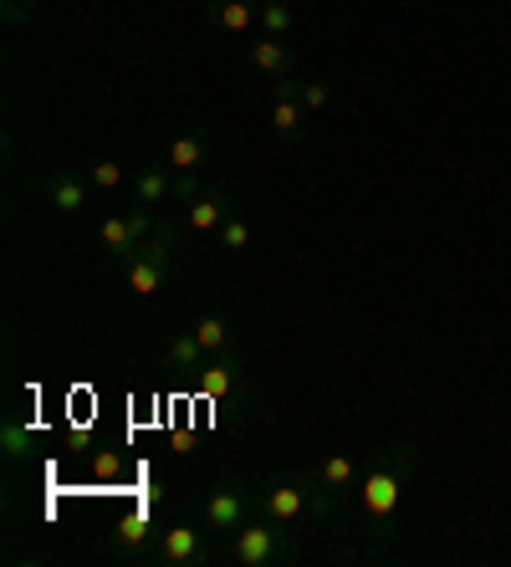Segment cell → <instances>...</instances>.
Returning a JSON list of instances; mask_svg holds the SVG:
<instances>
[{"label":"cell","mask_w":511,"mask_h":567,"mask_svg":"<svg viewBox=\"0 0 511 567\" xmlns=\"http://www.w3.org/2000/svg\"><path fill=\"white\" fill-rule=\"evenodd\" d=\"M256 31H262V37L287 41L292 31H297V11H292V0H262V21H256Z\"/></svg>","instance_id":"cell-19"},{"label":"cell","mask_w":511,"mask_h":567,"mask_svg":"<svg viewBox=\"0 0 511 567\" xmlns=\"http://www.w3.org/2000/svg\"><path fill=\"white\" fill-rule=\"evenodd\" d=\"M415 461H420L415 440H389V445H384L379 455L364 465V475H358V516H364L368 532H374L379 542L394 532L399 496H405V486H409Z\"/></svg>","instance_id":"cell-2"},{"label":"cell","mask_w":511,"mask_h":567,"mask_svg":"<svg viewBox=\"0 0 511 567\" xmlns=\"http://www.w3.org/2000/svg\"><path fill=\"white\" fill-rule=\"evenodd\" d=\"M174 199V169L170 164H149V169L133 174V205H170Z\"/></svg>","instance_id":"cell-15"},{"label":"cell","mask_w":511,"mask_h":567,"mask_svg":"<svg viewBox=\"0 0 511 567\" xmlns=\"http://www.w3.org/2000/svg\"><path fill=\"white\" fill-rule=\"evenodd\" d=\"M251 66H256V72H266V78H287V72H297L292 47H287V41H276V37L251 41Z\"/></svg>","instance_id":"cell-17"},{"label":"cell","mask_w":511,"mask_h":567,"mask_svg":"<svg viewBox=\"0 0 511 567\" xmlns=\"http://www.w3.org/2000/svg\"><path fill=\"white\" fill-rule=\"evenodd\" d=\"M0 11H6V21L16 27V21H27V16L37 11V0H0Z\"/></svg>","instance_id":"cell-26"},{"label":"cell","mask_w":511,"mask_h":567,"mask_svg":"<svg viewBox=\"0 0 511 567\" xmlns=\"http://www.w3.org/2000/svg\"><path fill=\"white\" fill-rule=\"evenodd\" d=\"M88 179L72 169H52L47 174V205H52V215H82L88 210Z\"/></svg>","instance_id":"cell-11"},{"label":"cell","mask_w":511,"mask_h":567,"mask_svg":"<svg viewBox=\"0 0 511 567\" xmlns=\"http://www.w3.org/2000/svg\"><path fill=\"white\" fill-rule=\"evenodd\" d=\"M215 246H221V251H231V256L246 251V246H251V225L241 220V215H231V220L215 230Z\"/></svg>","instance_id":"cell-21"},{"label":"cell","mask_w":511,"mask_h":567,"mask_svg":"<svg viewBox=\"0 0 511 567\" xmlns=\"http://www.w3.org/2000/svg\"><path fill=\"white\" fill-rule=\"evenodd\" d=\"M358 475H364V465H358L354 455H328V461H317V481L328 491H338V496H354Z\"/></svg>","instance_id":"cell-18"},{"label":"cell","mask_w":511,"mask_h":567,"mask_svg":"<svg viewBox=\"0 0 511 567\" xmlns=\"http://www.w3.org/2000/svg\"><path fill=\"white\" fill-rule=\"evenodd\" d=\"M225 220H231V195H225L221 185H205L190 205H184V225H190L195 236H215Z\"/></svg>","instance_id":"cell-10"},{"label":"cell","mask_w":511,"mask_h":567,"mask_svg":"<svg viewBox=\"0 0 511 567\" xmlns=\"http://www.w3.org/2000/svg\"><path fill=\"white\" fill-rule=\"evenodd\" d=\"M154 225H159V220H154V210H149V205H129L123 215H108V220L98 225V240H103V261L123 271V261L133 256V246H139V240H144Z\"/></svg>","instance_id":"cell-7"},{"label":"cell","mask_w":511,"mask_h":567,"mask_svg":"<svg viewBox=\"0 0 511 567\" xmlns=\"http://www.w3.org/2000/svg\"><path fill=\"white\" fill-rule=\"evenodd\" d=\"M200 363H205V348H200L195 328H174L170 338H164V369H170L174 379H195Z\"/></svg>","instance_id":"cell-12"},{"label":"cell","mask_w":511,"mask_h":567,"mask_svg":"<svg viewBox=\"0 0 511 567\" xmlns=\"http://www.w3.org/2000/svg\"><path fill=\"white\" fill-rule=\"evenodd\" d=\"M256 512L282 527H338L348 516V496L323 486L317 471H276L256 486Z\"/></svg>","instance_id":"cell-1"},{"label":"cell","mask_w":511,"mask_h":567,"mask_svg":"<svg viewBox=\"0 0 511 567\" xmlns=\"http://www.w3.org/2000/svg\"><path fill=\"white\" fill-rule=\"evenodd\" d=\"M0 445H6V461H21L31 450V430L27 424H16V420H6V430H0Z\"/></svg>","instance_id":"cell-23"},{"label":"cell","mask_w":511,"mask_h":567,"mask_svg":"<svg viewBox=\"0 0 511 567\" xmlns=\"http://www.w3.org/2000/svg\"><path fill=\"white\" fill-rule=\"evenodd\" d=\"M174 230L170 220H159L154 230H149L139 246H133V256L123 261V281H129L133 297H154V291L170 287V261H174Z\"/></svg>","instance_id":"cell-4"},{"label":"cell","mask_w":511,"mask_h":567,"mask_svg":"<svg viewBox=\"0 0 511 567\" xmlns=\"http://www.w3.org/2000/svg\"><path fill=\"white\" fill-rule=\"evenodd\" d=\"M195 328V338H200V348H205V358H215V353H231V322L225 317H195L190 322Z\"/></svg>","instance_id":"cell-20"},{"label":"cell","mask_w":511,"mask_h":567,"mask_svg":"<svg viewBox=\"0 0 511 567\" xmlns=\"http://www.w3.org/2000/svg\"><path fill=\"white\" fill-rule=\"evenodd\" d=\"M297 97H302V107H307V113H323V107H328V82H317V78H297Z\"/></svg>","instance_id":"cell-24"},{"label":"cell","mask_w":511,"mask_h":567,"mask_svg":"<svg viewBox=\"0 0 511 567\" xmlns=\"http://www.w3.org/2000/svg\"><path fill=\"white\" fill-rule=\"evenodd\" d=\"M302 128H307V107H302V97H297V72L272 78V133L282 144H297Z\"/></svg>","instance_id":"cell-8"},{"label":"cell","mask_w":511,"mask_h":567,"mask_svg":"<svg viewBox=\"0 0 511 567\" xmlns=\"http://www.w3.org/2000/svg\"><path fill=\"white\" fill-rule=\"evenodd\" d=\"M92 475H98V481H119V475H123V455H119V450H98V455H92Z\"/></svg>","instance_id":"cell-25"},{"label":"cell","mask_w":511,"mask_h":567,"mask_svg":"<svg viewBox=\"0 0 511 567\" xmlns=\"http://www.w3.org/2000/svg\"><path fill=\"white\" fill-rule=\"evenodd\" d=\"M251 516H256V486H251L246 475H221V481L205 491V502H200V522H205L215 537H231Z\"/></svg>","instance_id":"cell-5"},{"label":"cell","mask_w":511,"mask_h":567,"mask_svg":"<svg viewBox=\"0 0 511 567\" xmlns=\"http://www.w3.org/2000/svg\"><path fill=\"white\" fill-rule=\"evenodd\" d=\"M211 16L221 31L246 37V31H256V21H262V0H211Z\"/></svg>","instance_id":"cell-16"},{"label":"cell","mask_w":511,"mask_h":567,"mask_svg":"<svg viewBox=\"0 0 511 567\" xmlns=\"http://www.w3.org/2000/svg\"><path fill=\"white\" fill-rule=\"evenodd\" d=\"M149 542H154V516H149L144 506L113 522V547H119V557H123V563H133V557L144 553Z\"/></svg>","instance_id":"cell-14"},{"label":"cell","mask_w":511,"mask_h":567,"mask_svg":"<svg viewBox=\"0 0 511 567\" xmlns=\"http://www.w3.org/2000/svg\"><path fill=\"white\" fill-rule=\"evenodd\" d=\"M241 379H246V363H241L236 353H215L195 369V389L205 399H236Z\"/></svg>","instance_id":"cell-9"},{"label":"cell","mask_w":511,"mask_h":567,"mask_svg":"<svg viewBox=\"0 0 511 567\" xmlns=\"http://www.w3.org/2000/svg\"><path fill=\"white\" fill-rule=\"evenodd\" d=\"M215 547H205V532L195 522H174V527L159 532V542H149L144 553L133 557L139 567H200V563H215Z\"/></svg>","instance_id":"cell-6"},{"label":"cell","mask_w":511,"mask_h":567,"mask_svg":"<svg viewBox=\"0 0 511 567\" xmlns=\"http://www.w3.org/2000/svg\"><path fill=\"white\" fill-rule=\"evenodd\" d=\"M205 154H211V133H205V128H184V133H174V138H170L164 164H170L174 174H200Z\"/></svg>","instance_id":"cell-13"},{"label":"cell","mask_w":511,"mask_h":567,"mask_svg":"<svg viewBox=\"0 0 511 567\" xmlns=\"http://www.w3.org/2000/svg\"><path fill=\"white\" fill-rule=\"evenodd\" d=\"M88 185L92 189H119L123 185V164H113V158H92V164H88Z\"/></svg>","instance_id":"cell-22"},{"label":"cell","mask_w":511,"mask_h":567,"mask_svg":"<svg viewBox=\"0 0 511 567\" xmlns=\"http://www.w3.org/2000/svg\"><path fill=\"white\" fill-rule=\"evenodd\" d=\"M225 557L236 567H287L297 563V542H292V527H282V522H272V516H251V522H241L231 537H225Z\"/></svg>","instance_id":"cell-3"}]
</instances>
